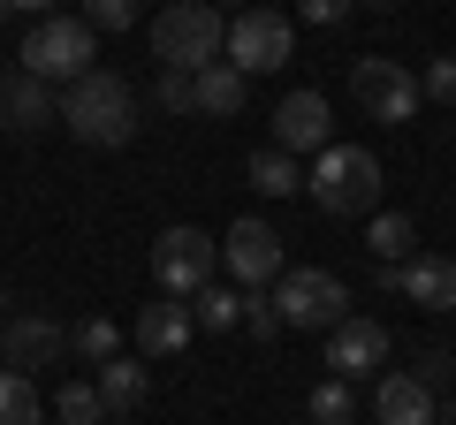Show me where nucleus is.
I'll return each instance as SVG.
<instances>
[{
    "mask_svg": "<svg viewBox=\"0 0 456 425\" xmlns=\"http://www.w3.org/2000/svg\"><path fill=\"white\" fill-rule=\"evenodd\" d=\"M53 122H61L77 145L114 152V145H130V137H137V92L114 76V68H84L77 84H61V99H53Z\"/></svg>",
    "mask_w": 456,
    "mask_h": 425,
    "instance_id": "1",
    "label": "nucleus"
},
{
    "mask_svg": "<svg viewBox=\"0 0 456 425\" xmlns=\"http://www.w3.org/2000/svg\"><path fill=\"white\" fill-rule=\"evenodd\" d=\"M221 38H228V16L213 0H167L160 16H152V61L191 76V68L221 61Z\"/></svg>",
    "mask_w": 456,
    "mask_h": 425,
    "instance_id": "2",
    "label": "nucleus"
},
{
    "mask_svg": "<svg viewBox=\"0 0 456 425\" xmlns=\"http://www.w3.org/2000/svg\"><path fill=\"white\" fill-rule=\"evenodd\" d=\"M305 190H312V205L335 212V221L373 212V205H380V160H373L365 145H327V152H312Z\"/></svg>",
    "mask_w": 456,
    "mask_h": 425,
    "instance_id": "3",
    "label": "nucleus"
},
{
    "mask_svg": "<svg viewBox=\"0 0 456 425\" xmlns=\"http://www.w3.org/2000/svg\"><path fill=\"white\" fill-rule=\"evenodd\" d=\"M84 68H99V31L84 16H38L23 38V76L38 84H77Z\"/></svg>",
    "mask_w": 456,
    "mask_h": 425,
    "instance_id": "4",
    "label": "nucleus"
},
{
    "mask_svg": "<svg viewBox=\"0 0 456 425\" xmlns=\"http://www.w3.org/2000/svg\"><path fill=\"white\" fill-rule=\"evenodd\" d=\"M274 311H281V327H335V319H350V289H342V274H327V266H281L274 281Z\"/></svg>",
    "mask_w": 456,
    "mask_h": 425,
    "instance_id": "5",
    "label": "nucleus"
},
{
    "mask_svg": "<svg viewBox=\"0 0 456 425\" xmlns=\"http://www.w3.org/2000/svg\"><path fill=\"white\" fill-rule=\"evenodd\" d=\"M213 266H221V244H213L206 229H191V221H175V229L152 236V281H160L167 296H198L213 281Z\"/></svg>",
    "mask_w": 456,
    "mask_h": 425,
    "instance_id": "6",
    "label": "nucleus"
},
{
    "mask_svg": "<svg viewBox=\"0 0 456 425\" xmlns=\"http://www.w3.org/2000/svg\"><path fill=\"white\" fill-rule=\"evenodd\" d=\"M221 53H228V68H244V76H266V68H289L297 31H289V16H274V8H244V16H228Z\"/></svg>",
    "mask_w": 456,
    "mask_h": 425,
    "instance_id": "7",
    "label": "nucleus"
},
{
    "mask_svg": "<svg viewBox=\"0 0 456 425\" xmlns=\"http://www.w3.org/2000/svg\"><path fill=\"white\" fill-rule=\"evenodd\" d=\"M350 92H358V107L380 122V130H395V122L419 115V76H411L403 61H350Z\"/></svg>",
    "mask_w": 456,
    "mask_h": 425,
    "instance_id": "8",
    "label": "nucleus"
},
{
    "mask_svg": "<svg viewBox=\"0 0 456 425\" xmlns=\"http://www.w3.org/2000/svg\"><path fill=\"white\" fill-rule=\"evenodd\" d=\"M380 365H388V327L380 319H335L327 327V380H342V388H358V380H380Z\"/></svg>",
    "mask_w": 456,
    "mask_h": 425,
    "instance_id": "9",
    "label": "nucleus"
},
{
    "mask_svg": "<svg viewBox=\"0 0 456 425\" xmlns=\"http://www.w3.org/2000/svg\"><path fill=\"white\" fill-rule=\"evenodd\" d=\"M221 266L244 281V289H274L289 259H281V236H274V229H259V221H236V229L221 236Z\"/></svg>",
    "mask_w": 456,
    "mask_h": 425,
    "instance_id": "10",
    "label": "nucleus"
},
{
    "mask_svg": "<svg viewBox=\"0 0 456 425\" xmlns=\"http://www.w3.org/2000/svg\"><path fill=\"white\" fill-rule=\"evenodd\" d=\"M380 281H388L403 304H419V311H456V259H441V251L403 259V266H380Z\"/></svg>",
    "mask_w": 456,
    "mask_h": 425,
    "instance_id": "11",
    "label": "nucleus"
},
{
    "mask_svg": "<svg viewBox=\"0 0 456 425\" xmlns=\"http://www.w3.org/2000/svg\"><path fill=\"white\" fill-rule=\"evenodd\" d=\"M335 145V115H327V99L320 92H289L274 107V152H327Z\"/></svg>",
    "mask_w": 456,
    "mask_h": 425,
    "instance_id": "12",
    "label": "nucleus"
},
{
    "mask_svg": "<svg viewBox=\"0 0 456 425\" xmlns=\"http://www.w3.org/2000/svg\"><path fill=\"white\" fill-rule=\"evenodd\" d=\"M373 418H380V425H434V388H426L419 373H380Z\"/></svg>",
    "mask_w": 456,
    "mask_h": 425,
    "instance_id": "13",
    "label": "nucleus"
},
{
    "mask_svg": "<svg viewBox=\"0 0 456 425\" xmlns=\"http://www.w3.org/2000/svg\"><path fill=\"white\" fill-rule=\"evenodd\" d=\"M191 304H183V296H160V304H137V349H145V357H175L183 342H191Z\"/></svg>",
    "mask_w": 456,
    "mask_h": 425,
    "instance_id": "14",
    "label": "nucleus"
},
{
    "mask_svg": "<svg viewBox=\"0 0 456 425\" xmlns=\"http://www.w3.org/2000/svg\"><path fill=\"white\" fill-rule=\"evenodd\" d=\"M0 349L16 357V373H23V365H53V357H69V327L46 319V311H23L16 327L0 334Z\"/></svg>",
    "mask_w": 456,
    "mask_h": 425,
    "instance_id": "15",
    "label": "nucleus"
},
{
    "mask_svg": "<svg viewBox=\"0 0 456 425\" xmlns=\"http://www.w3.org/2000/svg\"><path fill=\"white\" fill-rule=\"evenodd\" d=\"M53 122V92L38 76H0V130H16V137H31V130H46Z\"/></svg>",
    "mask_w": 456,
    "mask_h": 425,
    "instance_id": "16",
    "label": "nucleus"
},
{
    "mask_svg": "<svg viewBox=\"0 0 456 425\" xmlns=\"http://www.w3.org/2000/svg\"><path fill=\"white\" fill-rule=\"evenodd\" d=\"M244 92H251V76L228 61L191 68V115H244Z\"/></svg>",
    "mask_w": 456,
    "mask_h": 425,
    "instance_id": "17",
    "label": "nucleus"
},
{
    "mask_svg": "<svg viewBox=\"0 0 456 425\" xmlns=\"http://www.w3.org/2000/svg\"><path fill=\"white\" fill-rule=\"evenodd\" d=\"M92 388H99V403H107V418H137V403H145V365L137 357H107Z\"/></svg>",
    "mask_w": 456,
    "mask_h": 425,
    "instance_id": "18",
    "label": "nucleus"
},
{
    "mask_svg": "<svg viewBox=\"0 0 456 425\" xmlns=\"http://www.w3.org/2000/svg\"><path fill=\"white\" fill-rule=\"evenodd\" d=\"M411 244H419V236H411V221H403V212H373V229H365V251H373L380 266H403V259H419Z\"/></svg>",
    "mask_w": 456,
    "mask_h": 425,
    "instance_id": "19",
    "label": "nucleus"
},
{
    "mask_svg": "<svg viewBox=\"0 0 456 425\" xmlns=\"http://www.w3.org/2000/svg\"><path fill=\"white\" fill-rule=\"evenodd\" d=\"M38 418H46L38 388L16 373V365H0V425H38Z\"/></svg>",
    "mask_w": 456,
    "mask_h": 425,
    "instance_id": "20",
    "label": "nucleus"
},
{
    "mask_svg": "<svg viewBox=\"0 0 456 425\" xmlns=\"http://www.w3.org/2000/svg\"><path fill=\"white\" fill-rule=\"evenodd\" d=\"M69 357H84V365L122 357V327H114V319H77V327H69Z\"/></svg>",
    "mask_w": 456,
    "mask_h": 425,
    "instance_id": "21",
    "label": "nucleus"
},
{
    "mask_svg": "<svg viewBox=\"0 0 456 425\" xmlns=\"http://www.w3.org/2000/svg\"><path fill=\"white\" fill-rule=\"evenodd\" d=\"M191 319H198L206 334H228L236 319H244V296H236V289H213V281H206V289L191 296Z\"/></svg>",
    "mask_w": 456,
    "mask_h": 425,
    "instance_id": "22",
    "label": "nucleus"
},
{
    "mask_svg": "<svg viewBox=\"0 0 456 425\" xmlns=\"http://www.w3.org/2000/svg\"><path fill=\"white\" fill-rule=\"evenodd\" d=\"M251 182H259V197H289V190H305V175H297V160L289 152H251Z\"/></svg>",
    "mask_w": 456,
    "mask_h": 425,
    "instance_id": "23",
    "label": "nucleus"
},
{
    "mask_svg": "<svg viewBox=\"0 0 456 425\" xmlns=\"http://www.w3.org/2000/svg\"><path fill=\"white\" fill-rule=\"evenodd\" d=\"M53 418H61V425H107V403H99L92 380H69V388L53 395Z\"/></svg>",
    "mask_w": 456,
    "mask_h": 425,
    "instance_id": "24",
    "label": "nucleus"
},
{
    "mask_svg": "<svg viewBox=\"0 0 456 425\" xmlns=\"http://www.w3.org/2000/svg\"><path fill=\"white\" fill-rule=\"evenodd\" d=\"M305 410H312V425H350V410H358V403H350V388H342V380H320Z\"/></svg>",
    "mask_w": 456,
    "mask_h": 425,
    "instance_id": "25",
    "label": "nucleus"
},
{
    "mask_svg": "<svg viewBox=\"0 0 456 425\" xmlns=\"http://www.w3.org/2000/svg\"><path fill=\"white\" fill-rule=\"evenodd\" d=\"M77 16L92 23V31H130V23H137V0H77Z\"/></svg>",
    "mask_w": 456,
    "mask_h": 425,
    "instance_id": "26",
    "label": "nucleus"
},
{
    "mask_svg": "<svg viewBox=\"0 0 456 425\" xmlns=\"http://www.w3.org/2000/svg\"><path fill=\"white\" fill-rule=\"evenodd\" d=\"M236 327H251L259 342H274V334H281V311H274V296H266V289H251V296H244V319H236Z\"/></svg>",
    "mask_w": 456,
    "mask_h": 425,
    "instance_id": "27",
    "label": "nucleus"
},
{
    "mask_svg": "<svg viewBox=\"0 0 456 425\" xmlns=\"http://www.w3.org/2000/svg\"><path fill=\"white\" fill-rule=\"evenodd\" d=\"M419 99H441V107H456V53L426 61V76H419Z\"/></svg>",
    "mask_w": 456,
    "mask_h": 425,
    "instance_id": "28",
    "label": "nucleus"
},
{
    "mask_svg": "<svg viewBox=\"0 0 456 425\" xmlns=\"http://www.w3.org/2000/svg\"><path fill=\"white\" fill-rule=\"evenodd\" d=\"M152 107H167V115H191V76H183V68H160V84H152Z\"/></svg>",
    "mask_w": 456,
    "mask_h": 425,
    "instance_id": "29",
    "label": "nucleus"
},
{
    "mask_svg": "<svg viewBox=\"0 0 456 425\" xmlns=\"http://www.w3.org/2000/svg\"><path fill=\"white\" fill-rule=\"evenodd\" d=\"M350 8H358V0H297V16H305V23H342Z\"/></svg>",
    "mask_w": 456,
    "mask_h": 425,
    "instance_id": "30",
    "label": "nucleus"
},
{
    "mask_svg": "<svg viewBox=\"0 0 456 425\" xmlns=\"http://www.w3.org/2000/svg\"><path fill=\"white\" fill-rule=\"evenodd\" d=\"M419 380H426V388H449V357H441V349H434V357L419 365Z\"/></svg>",
    "mask_w": 456,
    "mask_h": 425,
    "instance_id": "31",
    "label": "nucleus"
},
{
    "mask_svg": "<svg viewBox=\"0 0 456 425\" xmlns=\"http://www.w3.org/2000/svg\"><path fill=\"white\" fill-rule=\"evenodd\" d=\"M23 16H53V8H61V0H16Z\"/></svg>",
    "mask_w": 456,
    "mask_h": 425,
    "instance_id": "32",
    "label": "nucleus"
},
{
    "mask_svg": "<svg viewBox=\"0 0 456 425\" xmlns=\"http://www.w3.org/2000/svg\"><path fill=\"white\" fill-rule=\"evenodd\" d=\"M8 16H16V0H0V23H8Z\"/></svg>",
    "mask_w": 456,
    "mask_h": 425,
    "instance_id": "33",
    "label": "nucleus"
},
{
    "mask_svg": "<svg viewBox=\"0 0 456 425\" xmlns=\"http://www.w3.org/2000/svg\"><path fill=\"white\" fill-rule=\"evenodd\" d=\"M365 8H395V0H365Z\"/></svg>",
    "mask_w": 456,
    "mask_h": 425,
    "instance_id": "34",
    "label": "nucleus"
},
{
    "mask_svg": "<svg viewBox=\"0 0 456 425\" xmlns=\"http://www.w3.org/2000/svg\"><path fill=\"white\" fill-rule=\"evenodd\" d=\"M107 425H137V418H107Z\"/></svg>",
    "mask_w": 456,
    "mask_h": 425,
    "instance_id": "35",
    "label": "nucleus"
},
{
    "mask_svg": "<svg viewBox=\"0 0 456 425\" xmlns=\"http://www.w3.org/2000/svg\"><path fill=\"white\" fill-rule=\"evenodd\" d=\"M0 334H8V319H0Z\"/></svg>",
    "mask_w": 456,
    "mask_h": 425,
    "instance_id": "36",
    "label": "nucleus"
}]
</instances>
